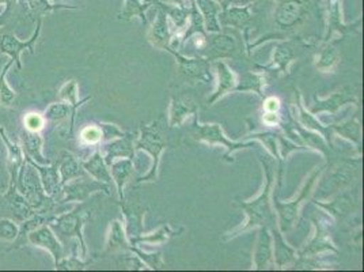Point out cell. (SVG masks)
Masks as SVG:
<instances>
[{
  "label": "cell",
  "mask_w": 364,
  "mask_h": 272,
  "mask_svg": "<svg viewBox=\"0 0 364 272\" xmlns=\"http://www.w3.org/2000/svg\"><path fill=\"white\" fill-rule=\"evenodd\" d=\"M265 109H267L268 112L273 113L274 110L279 109V101H277L276 98H269V100L265 103Z\"/></svg>",
  "instance_id": "836d02e7"
},
{
  "label": "cell",
  "mask_w": 364,
  "mask_h": 272,
  "mask_svg": "<svg viewBox=\"0 0 364 272\" xmlns=\"http://www.w3.org/2000/svg\"><path fill=\"white\" fill-rule=\"evenodd\" d=\"M132 173V165H131V161H122L116 165H113V174H114V179L119 184V189L122 191V184L127 182V179L131 176Z\"/></svg>",
  "instance_id": "ffe728a7"
},
{
  "label": "cell",
  "mask_w": 364,
  "mask_h": 272,
  "mask_svg": "<svg viewBox=\"0 0 364 272\" xmlns=\"http://www.w3.org/2000/svg\"><path fill=\"white\" fill-rule=\"evenodd\" d=\"M149 6V3H143L141 0H125V7L122 11L124 18H129V16H143L144 9Z\"/></svg>",
  "instance_id": "7402d4cb"
},
{
  "label": "cell",
  "mask_w": 364,
  "mask_h": 272,
  "mask_svg": "<svg viewBox=\"0 0 364 272\" xmlns=\"http://www.w3.org/2000/svg\"><path fill=\"white\" fill-rule=\"evenodd\" d=\"M189 112H191V108H189V106L185 105L183 103H178V104H174V109H173V115H171V117H173V120H171V124H176V122L181 121L182 117H183L185 115H188Z\"/></svg>",
  "instance_id": "4dcf8cb0"
},
{
  "label": "cell",
  "mask_w": 364,
  "mask_h": 272,
  "mask_svg": "<svg viewBox=\"0 0 364 272\" xmlns=\"http://www.w3.org/2000/svg\"><path fill=\"white\" fill-rule=\"evenodd\" d=\"M271 253H272V249H271L269 236H268L267 230H262L259 242H258L257 255H256L258 268H262L267 264V261L271 258Z\"/></svg>",
  "instance_id": "8fae6325"
},
{
  "label": "cell",
  "mask_w": 364,
  "mask_h": 272,
  "mask_svg": "<svg viewBox=\"0 0 364 272\" xmlns=\"http://www.w3.org/2000/svg\"><path fill=\"white\" fill-rule=\"evenodd\" d=\"M180 59V64H181V70L186 74L191 76H200L203 73H205L207 70V64L201 61H188L183 59L181 56H177Z\"/></svg>",
  "instance_id": "d6986e66"
},
{
  "label": "cell",
  "mask_w": 364,
  "mask_h": 272,
  "mask_svg": "<svg viewBox=\"0 0 364 272\" xmlns=\"http://www.w3.org/2000/svg\"><path fill=\"white\" fill-rule=\"evenodd\" d=\"M80 226H82V218L77 214H70L64 215L58 219V227L63 234L65 236H73L76 233L77 236L80 234Z\"/></svg>",
  "instance_id": "ba28073f"
},
{
  "label": "cell",
  "mask_w": 364,
  "mask_h": 272,
  "mask_svg": "<svg viewBox=\"0 0 364 272\" xmlns=\"http://www.w3.org/2000/svg\"><path fill=\"white\" fill-rule=\"evenodd\" d=\"M18 226L9 219L0 221V240L14 241L18 237Z\"/></svg>",
  "instance_id": "603a6c76"
},
{
  "label": "cell",
  "mask_w": 364,
  "mask_h": 272,
  "mask_svg": "<svg viewBox=\"0 0 364 272\" xmlns=\"http://www.w3.org/2000/svg\"><path fill=\"white\" fill-rule=\"evenodd\" d=\"M131 154V143L127 140H120L109 146V154L107 158L120 157V155H129Z\"/></svg>",
  "instance_id": "4316f807"
},
{
  "label": "cell",
  "mask_w": 364,
  "mask_h": 272,
  "mask_svg": "<svg viewBox=\"0 0 364 272\" xmlns=\"http://www.w3.org/2000/svg\"><path fill=\"white\" fill-rule=\"evenodd\" d=\"M350 204H352V200H350V199L341 197L340 200H337V202L334 203L333 206H331V209H332L337 215H344V214H347V211H349Z\"/></svg>",
  "instance_id": "f546056e"
},
{
  "label": "cell",
  "mask_w": 364,
  "mask_h": 272,
  "mask_svg": "<svg viewBox=\"0 0 364 272\" xmlns=\"http://www.w3.org/2000/svg\"><path fill=\"white\" fill-rule=\"evenodd\" d=\"M200 139H205L208 142H220V143H225L230 147L235 149V147H241V145H234V143H230L228 142L223 135H222V131L218 125H208V127H201L200 128Z\"/></svg>",
  "instance_id": "7c38bea8"
},
{
  "label": "cell",
  "mask_w": 364,
  "mask_h": 272,
  "mask_svg": "<svg viewBox=\"0 0 364 272\" xmlns=\"http://www.w3.org/2000/svg\"><path fill=\"white\" fill-rule=\"evenodd\" d=\"M25 147H26V152L31 154L33 158H36L38 162L41 164H48V161H46L41 155V146H43V139L41 136L38 135L37 132H31L28 131L25 134Z\"/></svg>",
  "instance_id": "9c48e42d"
},
{
  "label": "cell",
  "mask_w": 364,
  "mask_h": 272,
  "mask_svg": "<svg viewBox=\"0 0 364 272\" xmlns=\"http://www.w3.org/2000/svg\"><path fill=\"white\" fill-rule=\"evenodd\" d=\"M167 1H171V3H174V4H177V6H180V7L183 6V0H167Z\"/></svg>",
  "instance_id": "d590c367"
},
{
  "label": "cell",
  "mask_w": 364,
  "mask_h": 272,
  "mask_svg": "<svg viewBox=\"0 0 364 272\" xmlns=\"http://www.w3.org/2000/svg\"><path fill=\"white\" fill-rule=\"evenodd\" d=\"M68 110H70V108L65 104H53V105L49 106V109L46 110V119L52 121L61 120L68 115Z\"/></svg>",
  "instance_id": "484cf974"
},
{
  "label": "cell",
  "mask_w": 364,
  "mask_h": 272,
  "mask_svg": "<svg viewBox=\"0 0 364 272\" xmlns=\"http://www.w3.org/2000/svg\"><path fill=\"white\" fill-rule=\"evenodd\" d=\"M235 49V43L230 36H219L213 38V51L216 53H230Z\"/></svg>",
  "instance_id": "44dd1931"
},
{
  "label": "cell",
  "mask_w": 364,
  "mask_h": 272,
  "mask_svg": "<svg viewBox=\"0 0 364 272\" xmlns=\"http://www.w3.org/2000/svg\"><path fill=\"white\" fill-rule=\"evenodd\" d=\"M61 174H63V182L67 180H71L73 177H77L82 174L79 164L74 159V157L67 155V158H64L63 164H61Z\"/></svg>",
  "instance_id": "e0dca14e"
},
{
  "label": "cell",
  "mask_w": 364,
  "mask_h": 272,
  "mask_svg": "<svg viewBox=\"0 0 364 272\" xmlns=\"http://www.w3.org/2000/svg\"><path fill=\"white\" fill-rule=\"evenodd\" d=\"M216 1H218V3H220L222 9L225 10V9H228V6L231 3V1H235V0H216Z\"/></svg>",
  "instance_id": "e575fe53"
},
{
  "label": "cell",
  "mask_w": 364,
  "mask_h": 272,
  "mask_svg": "<svg viewBox=\"0 0 364 272\" xmlns=\"http://www.w3.org/2000/svg\"><path fill=\"white\" fill-rule=\"evenodd\" d=\"M141 1H144V3H149V1H151V0H141Z\"/></svg>",
  "instance_id": "74e56055"
},
{
  "label": "cell",
  "mask_w": 364,
  "mask_h": 272,
  "mask_svg": "<svg viewBox=\"0 0 364 272\" xmlns=\"http://www.w3.org/2000/svg\"><path fill=\"white\" fill-rule=\"evenodd\" d=\"M196 6L201 11L203 19L205 21L207 29L211 31H219V23H218V14L220 11L219 4L215 0H195Z\"/></svg>",
  "instance_id": "5b68a950"
},
{
  "label": "cell",
  "mask_w": 364,
  "mask_h": 272,
  "mask_svg": "<svg viewBox=\"0 0 364 272\" xmlns=\"http://www.w3.org/2000/svg\"><path fill=\"white\" fill-rule=\"evenodd\" d=\"M14 63V61H10L7 63L6 68L3 70L1 75H0V103L1 105L11 106L16 101V93L11 90L7 83H6V74H7V68Z\"/></svg>",
  "instance_id": "5bb4252c"
},
{
  "label": "cell",
  "mask_w": 364,
  "mask_h": 272,
  "mask_svg": "<svg viewBox=\"0 0 364 272\" xmlns=\"http://www.w3.org/2000/svg\"><path fill=\"white\" fill-rule=\"evenodd\" d=\"M44 122H46V119L38 113H29L23 119V124H25L26 130L31 132L41 131L44 128Z\"/></svg>",
  "instance_id": "d4e9b609"
},
{
  "label": "cell",
  "mask_w": 364,
  "mask_h": 272,
  "mask_svg": "<svg viewBox=\"0 0 364 272\" xmlns=\"http://www.w3.org/2000/svg\"><path fill=\"white\" fill-rule=\"evenodd\" d=\"M0 135H1V139L4 140V143L7 146V150H9V167H10V173H11V179H13L11 180V185H13V184H16V173L22 165V162H23V155H22L21 147L16 143H11L6 135L4 130H1V128H0Z\"/></svg>",
  "instance_id": "8992f818"
},
{
  "label": "cell",
  "mask_w": 364,
  "mask_h": 272,
  "mask_svg": "<svg viewBox=\"0 0 364 272\" xmlns=\"http://www.w3.org/2000/svg\"><path fill=\"white\" fill-rule=\"evenodd\" d=\"M92 189H100V185H95V184H75V185L67 187L65 192L70 194V197H67V200L85 199Z\"/></svg>",
  "instance_id": "2e32d148"
},
{
  "label": "cell",
  "mask_w": 364,
  "mask_h": 272,
  "mask_svg": "<svg viewBox=\"0 0 364 272\" xmlns=\"http://www.w3.org/2000/svg\"><path fill=\"white\" fill-rule=\"evenodd\" d=\"M61 97H64L65 100H68L70 103L75 104L76 98V83L71 82L68 85H65V88L61 90Z\"/></svg>",
  "instance_id": "d6a6232c"
},
{
  "label": "cell",
  "mask_w": 364,
  "mask_h": 272,
  "mask_svg": "<svg viewBox=\"0 0 364 272\" xmlns=\"http://www.w3.org/2000/svg\"><path fill=\"white\" fill-rule=\"evenodd\" d=\"M249 1H252V0H241V3H249Z\"/></svg>",
  "instance_id": "8d00e7d4"
},
{
  "label": "cell",
  "mask_w": 364,
  "mask_h": 272,
  "mask_svg": "<svg viewBox=\"0 0 364 272\" xmlns=\"http://www.w3.org/2000/svg\"><path fill=\"white\" fill-rule=\"evenodd\" d=\"M218 68H219V76H220V88H219L218 94H216L213 98H216V97L225 94V91L230 90V89L234 86V83H235L234 75H232V73L228 70L226 64L219 63V64H218Z\"/></svg>",
  "instance_id": "ac0fdd59"
},
{
  "label": "cell",
  "mask_w": 364,
  "mask_h": 272,
  "mask_svg": "<svg viewBox=\"0 0 364 272\" xmlns=\"http://www.w3.org/2000/svg\"><path fill=\"white\" fill-rule=\"evenodd\" d=\"M269 187H271V177L268 179L267 189L262 194V197L257 199L256 202H253L252 204H242L243 209H246L247 212H249V215H250L249 225H257V224L265 221L268 218V215H269V209H268Z\"/></svg>",
  "instance_id": "277c9868"
},
{
  "label": "cell",
  "mask_w": 364,
  "mask_h": 272,
  "mask_svg": "<svg viewBox=\"0 0 364 272\" xmlns=\"http://www.w3.org/2000/svg\"><path fill=\"white\" fill-rule=\"evenodd\" d=\"M29 241L33 245H37L40 248H46L48 249L53 257H55V263L58 264L61 256H63V249L59 241L56 240L55 234L50 231V229L48 226L40 227L38 230H31L29 234Z\"/></svg>",
  "instance_id": "7a4b0ae2"
},
{
  "label": "cell",
  "mask_w": 364,
  "mask_h": 272,
  "mask_svg": "<svg viewBox=\"0 0 364 272\" xmlns=\"http://www.w3.org/2000/svg\"><path fill=\"white\" fill-rule=\"evenodd\" d=\"M336 61V51L334 48H328L322 56H321V61H319V67L321 68H331V66Z\"/></svg>",
  "instance_id": "1f68e13d"
},
{
  "label": "cell",
  "mask_w": 364,
  "mask_h": 272,
  "mask_svg": "<svg viewBox=\"0 0 364 272\" xmlns=\"http://www.w3.org/2000/svg\"><path fill=\"white\" fill-rule=\"evenodd\" d=\"M350 100V97H346V93H338V94H334L333 97L325 103H322V106H317L314 108L313 112H317V110H336L340 105H343L346 101Z\"/></svg>",
  "instance_id": "cb8c5ba5"
},
{
  "label": "cell",
  "mask_w": 364,
  "mask_h": 272,
  "mask_svg": "<svg viewBox=\"0 0 364 272\" xmlns=\"http://www.w3.org/2000/svg\"><path fill=\"white\" fill-rule=\"evenodd\" d=\"M338 132H341L343 135L347 136V137H352L353 140H359V136H360V130H359V124L358 122H348L346 125H341L337 128Z\"/></svg>",
  "instance_id": "83f0119b"
},
{
  "label": "cell",
  "mask_w": 364,
  "mask_h": 272,
  "mask_svg": "<svg viewBox=\"0 0 364 272\" xmlns=\"http://www.w3.org/2000/svg\"><path fill=\"white\" fill-rule=\"evenodd\" d=\"M102 137V132L101 130H98L97 127H87L82 131V139L86 142V143H98Z\"/></svg>",
  "instance_id": "f1b7e54d"
},
{
  "label": "cell",
  "mask_w": 364,
  "mask_h": 272,
  "mask_svg": "<svg viewBox=\"0 0 364 272\" xmlns=\"http://www.w3.org/2000/svg\"><path fill=\"white\" fill-rule=\"evenodd\" d=\"M31 164L33 167H37V169L40 170L46 194H53V192H55V188H56V185H58V172L55 170V167H37L33 161H31Z\"/></svg>",
  "instance_id": "9a60e30c"
},
{
  "label": "cell",
  "mask_w": 364,
  "mask_h": 272,
  "mask_svg": "<svg viewBox=\"0 0 364 272\" xmlns=\"http://www.w3.org/2000/svg\"><path fill=\"white\" fill-rule=\"evenodd\" d=\"M151 38H155L156 43H164L168 38V29H167V14L164 10L158 11L156 22L151 31Z\"/></svg>",
  "instance_id": "4fadbf2b"
},
{
  "label": "cell",
  "mask_w": 364,
  "mask_h": 272,
  "mask_svg": "<svg viewBox=\"0 0 364 272\" xmlns=\"http://www.w3.org/2000/svg\"><path fill=\"white\" fill-rule=\"evenodd\" d=\"M40 26H41V23H38V28H37L36 34L31 37L29 41H26V43H25V41H19L18 38L13 37V36H3V37L0 38V51H3V52H6V53L11 55V56H13V61L18 63V67H19V68H21L19 53H21L22 51H25V49H31V52H33V44L36 43V40H37V37H38Z\"/></svg>",
  "instance_id": "3957f363"
},
{
  "label": "cell",
  "mask_w": 364,
  "mask_h": 272,
  "mask_svg": "<svg viewBox=\"0 0 364 272\" xmlns=\"http://www.w3.org/2000/svg\"><path fill=\"white\" fill-rule=\"evenodd\" d=\"M223 19L228 25L242 28L243 25L250 19V9H249V6L225 9Z\"/></svg>",
  "instance_id": "52a82bcc"
},
{
  "label": "cell",
  "mask_w": 364,
  "mask_h": 272,
  "mask_svg": "<svg viewBox=\"0 0 364 272\" xmlns=\"http://www.w3.org/2000/svg\"><path fill=\"white\" fill-rule=\"evenodd\" d=\"M85 169L87 172H90L91 174L97 179V180H104V182H110V174L107 173V167L104 164V159L101 157V154H95L92 158H91L89 162H86Z\"/></svg>",
  "instance_id": "30bf717a"
},
{
  "label": "cell",
  "mask_w": 364,
  "mask_h": 272,
  "mask_svg": "<svg viewBox=\"0 0 364 272\" xmlns=\"http://www.w3.org/2000/svg\"><path fill=\"white\" fill-rule=\"evenodd\" d=\"M307 11V1L306 0H283L276 11V23L283 28L289 29L295 26Z\"/></svg>",
  "instance_id": "6da1fadb"
}]
</instances>
